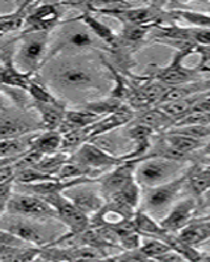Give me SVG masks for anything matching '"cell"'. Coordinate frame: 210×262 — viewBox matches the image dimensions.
I'll list each match as a JSON object with an SVG mask.
<instances>
[{"mask_svg":"<svg viewBox=\"0 0 210 262\" xmlns=\"http://www.w3.org/2000/svg\"><path fill=\"white\" fill-rule=\"evenodd\" d=\"M41 78L60 101L78 106L107 97L113 88L108 69L90 51L60 53L39 71Z\"/></svg>","mask_w":210,"mask_h":262,"instance_id":"obj_1","label":"cell"},{"mask_svg":"<svg viewBox=\"0 0 210 262\" xmlns=\"http://www.w3.org/2000/svg\"><path fill=\"white\" fill-rule=\"evenodd\" d=\"M50 33L21 32L15 51V64L21 71L39 74L50 55Z\"/></svg>","mask_w":210,"mask_h":262,"instance_id":"obj_2","label":"cell"},{"mask_svg":"<svg viewBox=\"0 0 210 262\" xmlns=\"http://www.w3.org/2000/svg\"><path fill=\"white\" fill-rule=\"evenodd\" d=\"M192 167L186 168L180 176L165 184L159 185L156 188L143 189L142 193V211L147 212L149 215L160 214L165 210L171 209L172 206L176 203L177 196L180 195L181 190L188 184L189 174L192 172Z\"/></svg>","mask_w":210,"mask_h":262,"instance_id":"obj_3","label":"cell"},{"mask_svg":"<svg viewBox=\"0 0 210 262\" xmlns=\"http://www.w3.org/2000/svg\"><path fill=\"white\" fill-rule=\"evenodd\" d=\"M2 217H3L2 229H6L8 232L18 236L32 247L45 249L49 247H54L55 243L58 242V237H55L46 228V224L49 222L54 221H34V219L13 216V215L8 214L2 215Z\"/></svg>","mask_w":210,"mask_h":262,"instance_id":"obj_4","label":"cell"},{"mask_svg":"<svg viewBox=\"0 0 210 262\" xmlns=\"http://www.w3.org/2000/svg\"><path fill=\"white\" fill-rule=\"evenodd\" d=\"M186 163L163 158H143L135 170V180L142 189L156 188L180 176Z\"/></svg>","mask_w":210,"mask_h":262,"instance_id":"obj_5","label":"cell"},{"mask_svg":"<svg viewBox=\"0 0 210 262\" xmlns=\"http://www.w3.org/2000/svg\"><path fill=\"white\" fill-rule=\"evenodd\" d=\"M44 200L55 210L57 219L67 228L66 235L63 233L55 244L71 240V238L86 232L91 227L90 217L87 215H84L63 193L46 196Z\"/></svg>","mask_w":210,"mask_h":262,"instance_id":"obj_6","label":"cell"},{"mask_svg":"<svg viewBox=\"0 0 210 262\" xmlns=\"http://www.w3.org/2000/svg\"><path fill=\"white\" fill-rule=\"evenodd\" d=\"M45 131L36 111L24 112L16 109L3 100L2 105V139L21 137Z\"/></svg>","mask_w":210,"mask_h":262,"instance_id":"obj_7","label":"cell"},{"mask_svg":"<svg viewBox=\"0 0 210 262\" xmlns=\"http://www.w3.org/2000/svg\"><path fill=\"white\" fill-rule=\"evenodd\" d=\"M6 214L28 217L34 221H55L57 212L44 198L15 191L8 203ZM4 214V215H6Z\"/></svg>","mask_w":210,"mask_h":262,"instance_id":"obj_8","label":"cell"},{"mask_svg":"<svg viewBox=\"0 0 210 262\" xmlns=\"http://www.w3.org/2000/svg\"><path fill=\"white\" fill-rule=\"evenodd\" d=\"M70 3H37L27 18L23 32H54L63 24L65 8Z\"/></svg>","mask_w":210,"mask_h":262,"instance_id":"obj_9","label":"cell"},{"mask_svg":"<svg viewBox=\"0 0 210 262\" xmlns=\"http://www.w3.org/2000/svg\"><path fill=\"white\" fill-rule=\"evenodd\" d=\"M71 160L76 161L81 165H86L87 168H91V169L99 173L100 176H104L105 173L126 161L122 156L112 155V154L104 151L91 142L86 143L78 151L74 152L71 155Z\"/></svg>","mask_w":210,"mask_h":262,"instance_id":"obj_10","label":"cell"},{"mask_svg":"<svg viewBox=\"0 0 210 262\" xmlns=\"http://www.w3.org/2000/svg\"><path fill=\"white\" fill-rule=\"evenodd\" d=\"M142 159H132V160L123 161L118 167L113 168L97 180V184L105 200H109L120 193L126 185L135 179V170Z\"/></svg>","mask_w":210,"mask_h":262,"instance_id":"obj_11","label":"cell"},{"mask_svg":"<svg viewBox=\"0 0 210 262\" xmlns=\"http://www.w3.org/2000/svg\"><path fill=\"white\" fill-rule=\"evenodd\" d=\"M197 207L198 200L196 196H189L185 200L179 201L172 206L170 211L165 214V216L159 222L160 226L168 232L179 233L195 219Z\"/></svg>","mask_w":210,"mask_h":262,"instance_id":"obj_12","label":"cell"},{"mask_svg":"<svg viewBox=\"0 0 210 262\" xmlns=\"http://www.w3.org/2000/svg\"><path fill=\"white\" fill-rule=\"evenodd\" d=\"M95 184V182H92ZM88 185L91 184H83L74 186V188L69 189L65 191V195L71 201L74 205L83 212L84 215H87L88 217H92L104 207L107 200L102 195L101 190H95V189H90Z\"/></svg>","mask_w":210,"mask_h":262,"instance_id":"obj_13","label":"cell"},{"mask_svg":"<svg viewBox=\"0 0 210 262\" xmlns=\"http://www.w3.org/2000/svg\"><path fill=\"white\" fill-rule=\"evenodd\" d=\"M74 8H79V11H80V13L76 16L78 20H80L91 30L93 36L96 37L99 41H101L108 48V51L118 45V39H120L118 33H116L111 27H108L102 21H100L99 18L95 17L93 13L87 8V4L75 3Z\"/></svg>","mask_w":210,"mask_h":262,"instance_id":"obj_14","label":"cell"},{"mask_svg":"<svg viewBox=\"0 0 210 262\" xmlns=\"http://www.w3.org/2000/svg\"><path fill=\"white\" fill-rule=\"evenodd\" d=\"M38 2H21L12 12L3 13L0 16V29H2V38L8 36L20 34L24 30L27 18L29 13L33 11Z\"/></svg>","mask_w":210,"mask_h":262,"instance_id":"obj_15","label":"cell"},{"mask_svg":"<svg viewBox=\"0 0 210 262\" xmlns=\"http://www.w3.org/2000/svg\"><path fill=\"white\" fill-rule=\"evenodd\" d=\"M132 123H138V125H143L150 127L154 133H159V134H164L168 130H171L175 127L176 121L174 118L168 116L167 113L160 109V107H151L147 111L139 112V116H135Z\"/></svg>","mask_w":210,"mask_h":262,"instance_id":"obj_16","label":"cell"},{"mask_svg":"<svg viewBox=\"0 0 210 262\" xmlns=\"http://www.w3.org/2000/svg\"><path fill=\"white\" fill-rule=\"evenodd\" d=\"M34 111L38 114L41 123L45 131H59L67 112L66 102H57V104H36Z\"/></svg>","mask_w":210,"mask_h":262,"instance_id":"obj_17","label":"cell"},{"mask_svg":"<svg viewBox=\"0 0 210 262\" xmlns=\"http://www.w3.org/2000/svg\"><path fill=\"white\" fill-rule=\"evenodd\" d=\"M39 133H32V134L21 135V137L9 138V139H2V148H0V155L2 159H12L18 160L21 156H24L27 152L30 151L32 144L34 143L36 138Z\"/></svg>","mask_w":210,"mask_h":262,"instance_id":"obj_18","label":"cell"},{"mask_svg":"<svg viewBox=\"0 0 210 262\" xmlns=\"http://www.w3.org/2000/svg\"><path fill=\"white\" fill-rule=\"evenodd\" d=\"M100 119H101V117L90 111H86L83 107L67 109L66 117H65V121H63L59 131L62 134H67L70 131L90 127V126L99 122Z\"/></svg>","mask_w":210,"mask_h":262,"instance_id":"obj_19","label":"cell"},{"mask_svg":"<svg viewBox=\"0 0 210 262\" xmlns=\"http://www.w3.org/2000/svg\"><path fill=\"white\" fill-rule=\"evenodd\" d=\"M179 236L191 247H198L210 240V216L193 219L188 226L179 232Z\"/></svg>","mask_w":210,"mask_h":262,"instance_id":"obj_20","label":"cell"},{"mask_svg":"<svg viewBox=\"0 0 210 262\" xmlns=\"http://www.w3.org/2000/svg\"><path fill=\"white\" fill-rule=\"evenodd\" d=\"M62 143L63 134L60 131H41L30 149L42 156H50L62 151Z\"/></svg>","mask_w":210,"mask_h":262,"instance_id":"obj_21","label":"cell"},{"mask_svg":"<svg viewBox=\"0 0 210 262\" xmlns=\"http://www.w3.org/2000/svg\"><path fill=\"white\" fill-rule=\"evenodd\" d=\"M162 135L165 142H167L168 146L174 148L176 152H179V154H181V155L186 156V158L191 154H193L195 151H197V149L202 148L205 146L204 140L186 137V135L176 134V133H171V131H167V133H164Z\"/></svg>","mask_w":210,"mask_h":262,"instance_id":"obj_22","label":"cell"},{"mask_svg":"<svg viewBox=\"0 0 210 262\" xmlns=\"http://www.w3.org/2000/svg\"><path fill=\"white\" fill-rule=\"evenodd\" d=\"M41 248H15L2 245V262H36L42 256Z\"/></svg>","mask_w":210,"mask_h":262,"instance_id":"obj_23","label":"cell"},{"mask_svg":"<svg viewBox=\"0 0 210 262\" xmlns=\"http://www.w3.org/2000/svg\"><path fill=\"white\" fill-rule=\"evenodd\" d=\"M2 93H3V100L8 102L9 105L15 106L20 111L29 112L34 111V101L30 97L29 92L23 88H15V86L2 85Z\"/></svg>","mask_w":210,"mask_h":262,"instance_id":"obj_24","label":"cell"},{"mask_svg":"<svg viewBox=\"0 0 210 262\" xmlns=\"http://www.w3.org/2000/svg\"><path fill=\"white\" fill-rule=\"evenodd\" d=\"M126 106L128 105L125 102L120 101L117 98L111 97V96H107V97L99 98V100H95V101H90L78 107H83L86 111L92 112V113L104 118V117L111 116V114L118 113V112H121Z\"/></svg>","mask_w":210,"mask_h":262,"instance_id":"obj_25","label":"cell"},{"mask_svg":"<svg viewBox=\"0 0 210 262\" xmlns=\"http://www.w3.org/2000/svg\"><path fill=\"white\" fill-rule=\"evenodd\" d=\"M28 92L36 104H57V102H60L59 98L51 92V90L46 85L39 74L34 75V78L32 79L29 84Z\"/></svg>","mask_w":210,"mask_h":262,"instance_id":"obj_26","label":"cell"},{"mask_svg":"<svg viewBox=\"0 0 210 262\" xmlns=\"http://www.w3.org/2000/svg\"><path fill=\"white\" fill-rule=\"evenodd\" d=\"M70 159H71V155H70V154L60 151L58 152V154H55V155L44 156L34 168H37V169L41 170V172L45 173V174H48V176L57 177L58 179V173L60 172L63 165H65Z\"/></svg>","mask_w":210,"mask_h":262,"instance_id":"obj_27","label":"cell"},{"mask_svg":"<svg viewBox=\"0 0 210 262\" xmlns=\"http://www.w3.org/2000/svg\"><path fill=\"white\" fill-rule=\"evenodd\" d=\"M88 142H91L90 127L70 131L67 134H63L62 152L72 155L74 152L78 151L81 146H84Z\"/></svg>","mask_w":210,"mask_h":262,"instance_id":"obj_28","label":"cell"},{"mask_svg":"<svg viewBox=\"0 0 210 262\" xmlns=\"http://www.w3.org/2000/svg\"><path fill=\"white\" fill-rule=\"evenodd\" d=\"M177 20H184L196 29H210V13L200 12L195 9L176 8L174 9Z\"/></svg>","mask_w":210,"mask_h":262,"instance_id":"obj_29","label":"cell"},{"mask_svg":"<svg viewBox=\"0 0 210 262\" xmlns=\"http://www.w3.org/2000/svg\"><path fill=\"white\" fill-rule=\"evenodd\" d=\"M142 253L147 257L149 259H156L158 257L163 256L164 253L172 250L171 248L168 247L165 243H163L159 238L149 237L144 242H142L141 248H139Z\"/></svg>","mask_w":210,"mask_h":262,"instance_id":"obj_30","label":"cell"},{"mask_svg":"<svg viewBox=\"0 0 210 262\" xmlns=\"http://www.w3.org/2000/svg\"><path fill=\"white\" fill-rule=\"evenodd\" d=\"M57 177H51L42 173L37 168H28V169H23L17 172L16 174V184L18 185H32V184H39L44 181H50Z\"/></svg>","mask_w":210,"mask_h":262,"instance_id":"obj_31","label":"cell"},{"mask_svg":"<svg viewBox=\"0 0 210 262\" xmlns=\"http://www.w3.org/2000/svg\"><path fill=\"white\" fill-rule=\"evenodd\" d=\"M0 210H2V215L6 214L8 203L15 194L16 189V182H7V184H0Z\"/></svg>","mask_w":210,"mask_h":262,"instance_id":"obj_32","label":"cell"},{"mask_svg":"<svg viewBox=\"0 0 210 262\" xmlns=\"http://www.w3.org/2000/svg\"><path fill=\"white\" fill-rule=\"evenodd\" d=\"M2 245H6V247H15V248L32 247V245H29L28 243H25L23 238L13 235V233L8 232V231H6V229H2Z\"/></svg>","mask_w":210,"mask_h":262,"instance_id":"obj_33","label":"cell"},{"mask_svg":"<svg viewBox=\"0 0 210 262\" xmlns=\"http://www.w3.org/2000/svg\"><path fill=\"white\" fill-rule=\"evenodd\" d=\"M192 41L202 46H210V29H196L193 28Z\"/></svg>","mask_w":210,"mask_h":262,"instance_id":"obj_34","label":"cell"},{"mask_svg":"<svg viewBox=\"0 0 210 262\" xmlns=\"http://www.w3.org/2000/svg\"><path fill=\"white\" fill-rule=\"evenodd\" d=\"M156 261L158 262H188L183 256H181V254L176 253L175 250H170V252L164 253L163 256L158 257Z\"/></svg>","mask_w":210,"mask_h":262,"instance_id":"obj_35","label":"cell"},{"mask_svg":"<svg viewBox=\"0 0 210 262\" xmlns=\"http://www.w3.org/2000/svg\"><path fill=\"white\" fill-rule=\"evenodd\" d=\"M200 200L202 201V203H204L205 207H209V209H210V190H207L206 193H205L204 195L200 198Z\"/></svg>","mask_w":210,"mask_h":262,"instance_id":"obj_36","label":"cell"},{"mask_svg":"<svg viewBox=\"0 0 210 262\" xmlns=\"http://www.w3.org/2000/svg\"><path fill=\"white\" fill-rule=\"evenodd\" d=\"M202 152H204V155L210 156V142H207V143L202 147Z\"/></svg>","mask_w":210,"mask_h":262,"instance_id":"obj_37","label":"cell"},{"mask_svg":"<svg viewBox=\"0 0 210 262\" xmlns=\"http://www.w3.org/2000/svg\"><path fill=\"white\" fill-rule=\"evenodd\" d=\"M202 72H204V74H210V66L204 67V69H202Z\"/></svg>","mask_w":210,"mask_h":262,"instance_id":"obj_38","label":"cell"},{"mask_svg":"<svg viewBox=\"0 0 210 262\" xmlns=\"http://www.w3.org/2000/svg\"><path fill=\"white\" fill-rule=\"evenodd\" d=\"M202 259H204L205 262H210V253L209 254H204V258H202Z\"/></svg>","mask_w":210,"mask_h":262,"instance_id":"obj_39","label":"cell"},{"mask_svg":"<svg viewBox=\"0 0 210 262\" xmlns=\"http://www.w3.org/2000/svg\"><path fill=\"white\" fill-rule=\"evenodd\" d=\"M36 262H46V259L45 258H44V257H39V258L38 259H37V261Z\"/></svg>","mask_w":210,"mask_h":262,"instance_id":"obj_40","label":"cell"},{"mask_svg":"<svg viewBox=\"0 0 210 262\" xmlns=\"http://www.w3.org/2000/svg\"><path fill=\"white\" fill-rule=\"evenodd\" d=\"M149 262H158L156 259H149Z\"/></svg>","mask_w":210,"mask_h":262,"instance_id":"obj_41","label":"cell"},{"mask_svg":"<svg viewBox=\"0 0 210 262\" xmlns=\"http://www.w3.org/2000/svg\"><path fill=\"white\" fill-rule=\"evenodd\" d=\"M197 262H205V261H204V259H201V261H197Z\"/></svg>","mask_w":210,"mask_h":262,"instance_id":"obj_42","label":"cell"},{"mask_svg":"<svg viewBox=\"0 0 210 262\" xmlns=\"http://www.w3.org/2000/svg\"><path fill=\"white\" fill-rule=\"evenodd\" d=\"M46 262H53V261H46Z\"/></svg>","mask_w":210,"mask_h":262,"instance_id":"obj_43","label":"cell"}]
</instances>
